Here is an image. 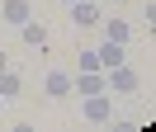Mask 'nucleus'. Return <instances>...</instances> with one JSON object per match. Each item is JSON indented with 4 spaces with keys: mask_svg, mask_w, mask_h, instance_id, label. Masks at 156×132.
I'll return each mask as SVG.
<instances>
[{
    "mask_svg": "<svg viewBox=\"0 0 156 132\" xmlns=\"http://www.w3.org/2000/svg\"><path fill=\"white\" fill-rule=\"evenodd\" d=\"M80 113H85L90 123H109V118H114V99H109V90L85 94V109H80Z\"/></svg>",
    "mask_w": 156,
    "mask_h": 132,
    "instance_id": "1",
    "label": "nucleus"
},
{
    "mask_svg": "<svg viewBox=\"0 0 156 132\" xmlns=\"http://www.w3.org/2000/svg\"><path fill=\"white\" fill-rule=\"evenodd\" d=\"M0 71H10V57H5V52H0Z\"/></svg>",
    "mask_w": 156,
    "mask_h": 132,
    "instance_id": "13",
    "label": "nucleus"
},
{
    "mask_svg": "<svg viewBox=\"0 0 156 132\" xmlns=\"http://www.w3.org/2000/svg\"><path fill=\"white\" fill-rule=\"evenodd\" d=\"M0 19L19 28V24H29V19H33V5H29V0H0Z\"/></svg>",
    "mask_w": 156,
    "mask_h": 132,
    "instance_id": "4",
    "label": "nucleus"
},
{
    "mask_svg": "<svg viewBox=\"0 0 156 132\" xmlns=\"http://www.w3.org/2000/svg\"><path fill=\"white\" fill-rule=\"evenodd\" d=\"M43 90H48L52 99H62V94H71V75H66V71H52L48 80H43Z\"/></svg>",
    "mask_w": 156,
    "mask_h": 132,
    "instance_id": "8",
    "label": "nucleus"
},
{
    "mask_svg": "<svg viewBox=\"0 0 156 132\" xmlns=\"http://www.w3.org/2000/svg\"><path fill=\"white\" fill-rule=\"evenodd\" d=\"M19 33H24V43H29V47H38V52H48V28H43L38 19H29V24H19Z\"/></svg>",
    "mask_w": 156,
    "mask_h": 132,
    "instance_id": "6",
    "label": "nucleus"
},
{
    "mask_svg": "<svg viewBox=\"0 0 156 132\" xmlns=\"http://www.w3.org/2000/svg\"><path fill=\"white\" fill-rule=\"evenodd\" d=\"M104 75H109V90H114V94H133V90H137V71H133L128 61L114 66V71H104Z\"/></svg>",
    "mask_w": 156,
    "mask_h": 132,
    "instance_id": "2",
    "label": "nucleus"
},
{
    "mask_svg": "<svg viewBox=\"0 0 156 132\" xmlns=\"http://www.w3.org/2000/svg\"><path fill=\"white\" fill-rule=\"evenodd\" d=\"M76 71H104V66H99V52H95V47H85V52L76 57Z\"/></svg>",
    "mask_w": 156,
    "mask_h": 132,
    "instance_id": "11",
    "label": "nucleus"
},
{
    "mask_svg": "<svg viewBox=\"0 0 156 132\" xmlns=\"http://www.w3.org/2000/svg\"><path fill=\"white\" fill-rule=\"evenodd\" d=\"M71 90H76V94H99V90H109V75L104 71H76Z\"/></svg>",
    "mask_w": 156,
    "mask_h": 132,
    "instance_id": "3",
    "label": "nucleus"
},
{
    "mask_svg": "<svg viewBox=\"0 0 156 132\" xmlns=\"http://www.w3.org/2000/svg\"><path fill=\"white\" fill-rule=\"evenodd\" d=\"M66 5H76V0H66Z\"/></svg>",
    "mask_w": 156,
    "mask_h": 132,
    "instance_id": "14",
    "label": "nucleus"
},
{
    "mask_svg": "<svg viewBox=\"0 0 156 132\" xmlns=\"http://www.w3.org/2000/svg\"><path fill=\"white\" fill-rule=\"evenodd\" d=\"M71 19L76 24H99V0H76L71 5Z\"/></svg>",
    "mask_w": 156,
    "mask_h": 132,
    "instance_id": "7",
    "label": "nucleus"
},
{
    "mask_svg": "<svg viewBox=\"0 0 156 132\" xmlns=\"http://www.w3.org/2000/svg\"><path fill=\"white\" fill-rule=\"evenodd\" d=\"M128 43H114V38H104V47H95L99 52V66H104V71H114V66H123L128 61V52H123Z\"/></svg>",
    "mask_w": 156,
    "mask_h": 132,
    "instance_id": "5",
    "label": "nucleus"
},
{
    "mask_svg": "<svg viewBox=\"0 0 156 132\" xmlns=\"http://www.w3.org/2000/svg\"><path fill=\"white\" fill-rule=\"evenodd\" d=\"M147 24H151V28H156V5H147Z\"/></svg>",
    "mask_w": 156,
    "mask_h": 132,
    "instance_id": "12",
    "label": "nucleus"
},
{
    "mask_svg": "<svg viewBox=\"0 0 156 132\" xmlns=\"http://www.w3.org/2000/svg\"><path fill=\"white\" fill-rule=\"evenodd\" d=\"M19 90H24V80H19V75H14V71H0V99H14Z\"/></svg>",
    "mask_w": 156,
    "mask_h": 132,
    "instance_id": "9",
    "label": "nucleus"
},
{
    "mask_svg": "<svg viewBox=\"0 0 156 132\" xmlns=\"http://www.w3.org/2000/svg\"><path fill=\"white\" fill-rule=\"evenodd\" d=\"M104 33L114 38V43H128V38H133V28H128V19H104Z\"/></svg>",
    "mask_w": 156,
    "mask_h": 132,
    "instance_id": "10",
    "label": "nucleus"
}]
</instances>
